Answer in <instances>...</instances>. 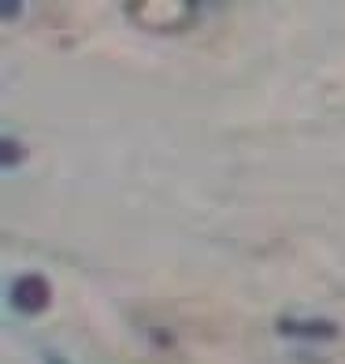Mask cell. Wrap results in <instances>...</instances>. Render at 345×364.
I'll use <instances>...</instances> for the list:
<instances>
[{
    "instance_id": "3957f363",
    "label": "cell",
    "mask_w": 345,
    "mask_h": 364,
    "mask_svg": "<svg viewBox=\"0 0 345 364\" xmlns=\"http://www.w3.org/2000/svg\"><path fill=\"white\" fill-rule=\"evenodd\" d=\"M23 156H26V149L15 141V134H4V168H15Z\"/></svg>"
},
{
    "instance_id": "277c9868",
    "label": "cell",
    "mask_w": 345,
    "mask_h": 364,
    "mask_svg": "<svg viewBox=\"0 0 345 364\" xmlns=\"http://www.w3.org/2000/svg\"><path fill=\"white\" fill-rule=\"evenodd\" d=\"M45 364H63V360H56V357H48V360H45Z\"/></svg>"
},
{
    "instance_id": "7a4b0ae2",
    "label": "cell",
    "mask_w": 345,
    "mask_h": 364,
    "mask_svg": "<svg viewBox=\"0 0 345 364\" xmlns=\"http://www.w3.org/2000/svg\"><path fill=\"white\" fill-rule=\"evenodd\" d=\"M275 331L297 342H331L338 338V323L334 320H319V316H283L275 320Z\"/></svg>"
},
{
    "instance_id": "6da1fadb",
    "label": "cell",
    "mask_w": 345,
    "mask_h": 364,
    "mask_svg": "<svg viewBox=\"0 0 345 364\" xmlns=\"http://www.w3.org/2000/svg\"><path fill=\"white\" fill-rule=\"evenodd\" d=\"M11 305L15 312H23V316H41V312L53 305V287H48V279L41 272H23L11 279Z\"/></svg>"
}]
</instances>
